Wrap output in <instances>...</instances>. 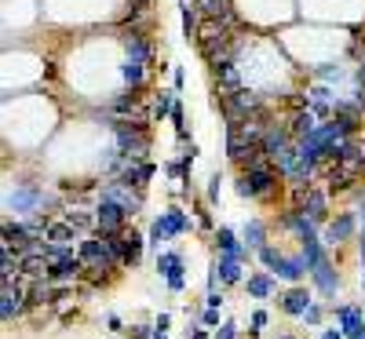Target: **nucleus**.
Instances as JSON below:
<instances>
[{
	"mask_svg": "<svg viewBox=\"0 0 365 339\" xmlns=\"http://www.w3.org/2000/svg\"><path fill=\"white\" fill-rule=\"evenodd\" d=\"M4 204H8V212L15 215V219H37V215H48L44 208L51 204V197H48V190L41 187V182H15V190H8V197H4Z\"/></svg>",
	"mask_w": 365,
	"mask_h": 339,
	"instance_id": "nucleus-1",
	"label": "nucleus"
},
{
	"mask_svg": "<svg viewBox=\"0 0 365 339\" xmlns=\"http://www.w3.org/2000/svg\"><path fill=\"white\" fill-rule=\"evenodd\" d=\"M278 179H282V172L274 168L270 161H263L259 168L241 172L237 182H234V190H237V197H245V201H267V197H274V190H278Z\"/></svg>",
	"mask_w": 365,
	"mask_h": 339,
	"instance_id": "nucleus-2",
	"label": "nucleus"
},
{
	"mask_svg": "<svg viewBox=\"0 0 365 339\" xmlns=\"http://www.w3.org/2000/svg\"><path fill=\"white\" fill-rule=\"evenodd\" d=\"M113 132V146L120 153H128L132 161H143L150 150V125L146 120H110Z\"/></svg>",
	"mask_w": 365,
	"mask_h": 339,
	"instance_id": "nucleus-3",
	"label": "nucleus"
},
{
	"mask_svg": "<svg viewBox=\"0 0 365 339\" xmlns=\"http://www.w3.org/2000/svg\"><path fill=\"white\" fill-rule=\"evenodd\" d=\"M99 197H106V201H117L120 208H125L132 219L143 212V201H146V194L143 190H135V187H128L125 179H110V182H99Z\"/></svg>",
	"mask_w": 365,
	"mask_h": 339,
	"instance_id": "nucleus-4",
	"label": "nucleus"
},
{
	"mask_svg": "<svg viewBox=\"0 0 365 339\" xmlns=\"http://www.w3.org/2000/svg\"><path fill=\"white\" fill-rule=\"evenodd\" d=\"M96 219H99V237H110V234H125L128 223H132V215L120 208L117 201L99 197V204H96Z\"/></svg>",
	"mask_w": 365,
	"mask_h": 339,
	"instance_id": "nucleus-5",
	"label": "nucleus"
},
{
	"mask_svg": "<svg viewBox=\"0 0 365 339\" xmlns=\"http://www.w3.org/2000/svg\"><path fill=\"white\" fill-rule=\"evenodd\" d=\"M332 318H336V328L344 332V339H365V311L354 303H340L332 306Z\"/></svg>",
	"mask_w": 365,
	"mask_h": 339,
	"instance_id": "nucleus-6",
	"label": "nucleus"
},
{
	"mask_svg": "<svg viewBox=\"0 0 365 339\" xmlns=\"http://www.w3.org/2000/svg\"><path fill=\"white\" fill-rule=\"evenodd\" d=\"M358 230V215L354 212H336V219H329L325 226V249H340V244H347Z\"/></svg>",
	"mask_w": 365,
	"mask_h": 339,
	"instance_id": "nucleus-7",
	"label": "nucleus"
},
{
	"mask_svg": "<svg viewBox=\"0 0 365 339\" xmlns=\"http://www.w3.org/2000/svg\"><path fill=\"white\" fill-rule=\"evenodd\" d=\"M146 237L139 234V230H125V234H117V252H120V266L125 270H135L139 263H143V249H146Z\"/></svg>",
	"mask_w": 365,
	"mask_h": 339,
	"instance_id": "nucleus-8",
	"label": "nucleus"
},
{
	"mask_svg": "<svg viewBox=\"0 0 365 339\" xmlns=\"http://www.w3.org/2000/svg\"><path fill=\"white\" fill-rule=\"evenodd\" d=\"M26 299H29V296H26V281H22V277L0 292V318H4V325H11L15 318H22V314L29 311Z\"/></svg>",
	"mask_w": 365,
	"mask_h": 339,
	"instance_id": "nucleus-9",
	"label": "nucleus"
},
{
	"mask_svg": "<svg viewBox=\"0 0 365 339\" xmlns=\"http://www.w3.org/2000/svg\"><path fill=\"white\" fill-rule=\"evenodd\" d=\"M278 299H282V314H289V318H303V314H307L311 306L318 303V299H314V292H311L307 285H292V288H289V292H282Z\"/></svg>",
	"mask_w": 365,
	"mask_h": 339,
	"instance_id": "nucleus-10",
	"label": "nucleus"
},
{
	"mask_svg": "<svg viewBox=\"0 0 365 339\" xmlns=\"http://www.w3.org/2000/svg\"><path fill=\"white\" fill-rule=\"evenodd\" d=\"M212 241H216V252L220 256L237 259V263H249V249H245V241H237L234 226H220L216 234H212Z\"/></svg>",
	"mask_w": 365,
	"mask_h": 339,
	"instance_id": "nucleus-11",
	"label": "nucleus"
},
{
	"mask_svg": "<svg viewBox=\"0 0 365 339\" xmlns=\"http://www.w3.org/2000/svg\"><path fill=\"white\" fill-rule=\"evenodd\" d=\"M311 285H314V292L318 296H336L340 292V285H344V277H340V270H336V263H322L314 273H311Z\"/></svg>",
	"mask_w": 365,
	"mask_h": 339,
	"instance_id": "nucleus-12",
	"label": "nucleus"
},
{
	"mask_svg": "<svg viewBox=\"0 0 365 339\" xmlns=\"http://www.w3.org/2000/svg\"><path fill=\"white\" fill-rule=\"evenodd\" d=\"M194 11L201 22H234L230 0H194Z\"/></svg>",
	"mask_w": 365,
	"mask_h": 339,
	"instance_id": "nucleus-13",
	"label": "nucleus"
},
{
	"mask_svg": "<svg viewBox=\"0 0 365 339\" xmlns=\"http://www.w3.org/2000/svg\"><path fill=\"white\" fill-rule=\"evenodd\" d=\"M245 292H249V299H270L278 292V277L267 273V270H256V273L245 277Z\"/></svg>",
	"mask_w": 365,
	"mask_h": 339,
	"instance_id": "nucleus-14",
	"label": "nucleus"
},
{
	"mask_svg": "<svg viewBox=\"0 0 365 339\" xmlns=\"http://www.w3.org/2000/svg\"><path fill=\"white\" fill-rule=\"evenodd\" d=\"M158 273L165 277V281H168V277H179V273H187V256H182L179 249H165V252H158Z\"/></svg>",
	"mask_w": 365,
	"mask_h": 339,
	"instance_id": "nucleus-15",
	"label": "nucleus"
},
{
	"mask_svg": "<svg viewBox=\"0 0 365 339\" xmlns=\"http://www.w3.org/2000/svg\"><path fill=\"white\" fill-rule=\"evenodd\" d=\"M212 77H216V84H220V95H230V91H241V73H237V66H234V58L220 63L216 70H212Z\"/></svg>",
	"mask_w": 365,
	"mask_h": 339,
	"instance_id": "nucleus-16",
	"label": "nucleus"
},
{
	"mask_svg": "<svg viewBox=\"0 0 365 339\" xmlns=\"http://www.w3.org/2000/svg\"><path fill=\"white\" fill-rule=\"evenodd\" d=\"M241 241H245V249L249 252H259V249H267V223L263 219H245V226H241Z\"/></svg>",
	"mask_w": 365,
	"mask_h": 339,
	"instance_id": "nucleus-17",
	"label": "nucleus"
},
{
	"mask_svg": "<svg viewBox=\"0 0 365 339\" xmlns=\"http://www.w3.org/2000/svg\"><path fill=\"white\" fill-rule=\"evenodd\" d=\"M44 241H48V244H70V249H73V241L81 244L84 237H81V234H77V230H73V226H70L66 219H55V223L48 226V234H44Z\"/></svg>",
	"mask_w": 365,
	"mask_h": 339,
	"instance_id": "nucleus-18",
	"label": "nucleus"
},
{
	"mask_svg": "<svg viewBox=\"0 0 365 339\" xmlns=\"http://www.w3.org/2000/svg\"><path fill=\"white\" fill-rule=\"evenodd\" d=\"M216 270H220V281H223V285H245V263L220 256V259H216Z\"/></svg>",
	"mask_w": 365,
	"mask_h": 339,
	"instance_id": "nucleus-19",
	"label": "nucleus"
},
{
	"mask_svg": "<svg viewBox=\"0 0 365 339\" xmlns=\"http://www.w3.org/2000/svg\"><path fill=\"white\" fill-rule=\"evenodd\" d=\"M146 241H150V249H158V252H161V244H165V241H175V234H172V226H168V215H165V212L158 215L154 223H150Z\"/></svg>",
	"mask_w": 365,
	"mask_h": 339,
	"instance_id": "nucleus-20",
	"label": "nucleus"
},
{
	"mask_svg": "<svg viewBox=\"0 0 365 339\" xmlns=\"http://www.w3.org/2000/svg\"><path fill=\"white\" fill-rule=\"evenodd\" d=\"M175 91H168V88H161V91H154V110H150V117L154 120H165V117H172V110H175Z\"/></svg>",
	"mask_w": 365,
	"mask_h": 339,
	"instance_id": "nucleus-21",
	"label": "nucleus"
},
{
	"mask_svg": "<svg viewBox=\"0 0 365 339\" xmlns=\"http://www.w3.org/2000/svg\"><path fill=\"white\" fill-rule=\"evenodd\" d=\"M165 215H168V226H172V234H175V237H182V234H190V230H194V219H190V215L182 212L179 204L165 208Z\"/></svg>",
	"mask_w": 365,
	"mask_h": 339,
	"instance_id": "nucleus-22",
	"label": "nucleus"
},
{
	"mask_svg": "<svg viewBox=\"0 0 365 339\" xmlns=\"http://www.w3.org/2000/svg\"><path fill=\"white\" fill-rule=\"evenodd\" d=\"M146 73H150V66L132 63V58H125V66H120V77H125V84H132V91H139L146 84Z\"/></svg>",
	"mask_w": 365,
	"mask_h": 339,
	"instance_id": "nucleus-23",
	"label": "nucleus"
},
{
	"mask_svg": "<svg viewBox=\"0 0 365 339\" xmlns=\"http://www.w3.org/2000/svg\"><path fill=\"white\" fill-rule=\"evenodd\" d=\"M256 256H259V263L267 266V273H278V266L285 263V252H282V249H274V244H267V249H259Z\"/></svg>",
	"mask_w": 365,
	"mask_h": 339,
	"instance_id": "nucleus-24",
	"label": "nucleus"
},
{
	"mask_svg": "<svg viewBox=\"0 0 365 339\" xmlns=\"http://www.w3.org/2000/svg\"><path fill=\"white\" fill-rule=\"evenodd\" d=\"M351 73H354V70H347V66H318V70H314V77H318V80H336V84H340V80H347Z\"/></svg>",
	"mask_w": 365,
	"mask_h": 339,
	"instance_id": "nucleus-25",
	"label": "nucleus"
},
{
	"mask_svg": "<svg viewBox=\"0 0 365 339\" xmlns=\"http://www.w3.org/2000/svg\"><path fill=\"white\" fill-rule=\"evenodd\" d=\"M44 256H48V263H63V259H73L77 252L70 244H44Z\"/></svg>",
	"mask_w": 365,
	"mask_h": 339,
	"instance_id": "nucleus-26",
	"label": "nucleus"
},
{
	"mask_svg": "<svg viewBox=\"0 0 365 339\" xmlns=\"http://www.w3.org/2000/svg\"><path fill=\"white\" fill-rule=\"evenodd\" d=\"M267 321H270V314L263 311V306H256V311L249 314V335H259L267 328Z\"/></svg>",
	"mask_w": 365,
	"mask_h": 339,
	"instance_id": "nucleus-27",
	"label": "nucleus"
},
{
	"mask_svg": "<svg viewBox=\"0 0 365 339\" xmlns=\"http://www.w3.org/2000/svg\"><path fill=\"white\" fill-rule=\"evenodd\" d=\"M220 194H223V175L220 172H212V179H208V204H220Z\"/></svg>",
	"mask_w": 365,
	"mask_h": 339,
	"instance_id": "nucleus-28",
	"label": "nucleus"
},
{
	"mask_svg": "<svg viewBox=\"0 0 365 339\" xmlns=\"http://www.w3.org/2000/svg\"><path fill=\"white\" fill-rule=\"evenodd\" d=\"M322 318H325V306H322V303H314V306H311V311L303 314L299 321H303V325H311V328H322Z\"/></svg>",
	"mask_w": 365,
	"mask_h": 339,
	"instance_id": "nucleus-29",
	"label": "nucleus"
},
{
	"mask_svg": "<svg viewBox=\"0 0 365 339\" xmlns=\"http://www.w3.org/2000/svg\"><path fill=\"white\" fill-rule=\"evenodd\" d=\"M212 339H237V321H223L216 332H212Z\"/></svg>",
	"mask_w": 365,
	"mask_h": 339,
	"instance_id": "nucleus-30",
	"label": "nucleus"
},
{
	"mask_svg": "<svg viewBox=\"0 0 365 339\" xmlns=\"http://www.w3.org/2000/svg\"><path fill=\"white\" fill-rule=\"evenodd\" d=\"M197 321H201L208 332H216V328L223 325V321H220V311H201V318H197Z\"/></svg>",
	"mask_w": 365,
	"mask_h": 339,
	"instance_id": "nucleus-31",
	"label": "nucleus"
},
{
	"mask_svg": "<svg viewBox=\"0 0 365 339\" xmlns=\"http://www.w3.org/2000/svg\"><path fill=\"white\" fill-rule=\"evenodd\" d=\"M227 303V296H223V288L220 292H205V311H220V306Z\"/></svg>",
	"mask_w": 365,
	"mask_h": 339,
	"instance_id": "nucleus-32",
	"label": "nucleus"
},
{
	"mask_svg": "<svg viewBox=\"0 0 365 339\" xmlns=\"http://www.w3.org/2000/svg\"><path fill=\"white\" fill-rule=\"evenodd\" d=\"M187 339H212V332H208L201 321H190V325H187Z\"/></svg>",
	"mask_w": 365,
	"mask_h": 339,
	"instance_id": "nucleus-33",
	"label": "nucleus"
},
{
	"mask_svg": "<svg viewBox=\"0 0 365 339\" xmlns=\"http://www.w3.org/2000/svg\"><path fill=\"white\" fill-rule=\"evenodd\" d=\"M128 335H132V339H154V325H132Z\"/></svg>",
	"mask_w": 365,
	"mask_h": 339,
	"instance_id": "nucleus-34",
	"label": "nucleus"
},
{
	"mask_svg": "<svg viewBox=\"0 0 365 339\" xmlns=\"http://www.w3.org/2000/svg\"><path fill=\"white\" fill-rule=\"evenodd\" d=\"M106 332H113V335L128 332V328H125V321H120V314H106Z\"/></svg>",
	"mask_w": 365,
	"mask_h": 339,
	"instance_id": "nucleus-35",
	"label": "nucleus"
},
{
	"mask_svg": "<svg viewBox=\"0 0 365 339\" xmlns=\"http://www.w3.org/2000/svg\"><path fill=\"white\" fill-rule=\"evenodd\" d=\"M182 288H187V273H179V277H168V292H172V296H179Z\"/></svg>",
	"mask_w": 365,
	"mask_h": 339,
	"instance_id": "nucleus-36",
	"label": "nucleus"
},
{
	"mask_svg": "<svg viewBox=\"0 0 365 339\" xmlns=\"http://www.w3.org/2000/svg\"><path fill=\"white\" fill-rule=\"evenodd\" d=\"M168 325H172V314H168V311H161V314H158V321H154V328H158V332H168Z\"/></svg>",
	"mask_w": 365,
	"mask_h": 339,
	"instance_id": "nucleus-37",
	"label": "nucleus"
},
{
	"mask_svg": "<svg viewBox=\"0 0 365 339\" xmlns=\"http://www.w3.org/2000/svg\"><path fill=\"white\" fill-rule=\"evenodd\" d=\"M318 339H344V332H340V328H322Z\"/></svg>",
	"mask_w": 365,
	"mask_h": 339,
	"instance_id": "nucleus-38",
	"label": "nucleus"
},
{
	"mask_svg": "<svg viewBox=\"0 0 365 339\" xmlns=\"http://www.w3.org/2000/svg\"><path fill=\"white\" fill-rule=\"evenodd\" d=\"M172 77H175V91H179L182 84H187V73H182V66H175V73H172Z\"/></svg>",
	"mask_w": 365,
	"mask_h": 339,
	"instance_id": "nucleus-39",
	"label": "nucleus"
},
{
	"mask_svg": "<svg viewBox=\"0 0 365 339\" xmlns=\"http://www.w3.org/2000/svg\"><path fill=\"white\" fill-rule=\"evenodd\" d=\"M154 339H168V332H158V328H154Z\"/></svg>",
	"mask_w": 365,
	"mask_h": 339,
	"instance_id": "nucleus-40",
	"label": "nucleus"
},
{
	"mask_svg": "<svg viewBox=\"0 0 365 339\" xmlns=\"http://www.w3.org/2000/svg\"><path fill=\"white\" fill-rule=\"evenodd\" d=\"M282 339H296V335H282Z\"/></svg>",
	"mask_w": 365,
	"mask_h": 339,
	"instance_id": "nucleus-41",
	"label": "nucleus"
}]
</instances>
